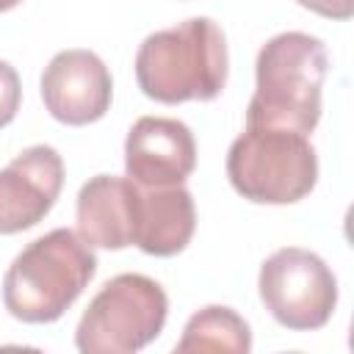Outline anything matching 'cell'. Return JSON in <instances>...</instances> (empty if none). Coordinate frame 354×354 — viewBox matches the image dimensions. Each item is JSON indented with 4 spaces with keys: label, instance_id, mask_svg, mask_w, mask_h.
I'll list each match as a JSON object with an SVG mask.
<instances>
[{
    "label": "cell",
    "instance_id": "cell-14",
    "mask_svg": "<svg viewBox=\"0 0 354 354\" xmlns=\"http://www.w3.org/2000/svg\"><path fill=\"white\" fill-rule=\"evenodd\" d=\"M296 3L326 19H351L354 14V0H296Z\"/></svg>",
    "mask_w": 354,
    "mask_h": 354
},
{
    "label": "cell",
    "instance_id": "cell-13",
    "mask_svg": "<svg viewBox=\"0 0 354 354\" xmlns=\"http://www.w3.org/2000/svg\"><path fill=\"white\" fill-rule=\"evenodd\" d=\"M22 102V83L17 69L0 58V127L11 124Z\"/></svg>",
    "mask_w": 354,
    "mask_h": 354
},
{
    "label": "cell",
    "instance_id": "cell-8",
    "mask_svg": "<svg viewBox=\"0 0 354 354\" xmlns=\"http://www.w3.org/2000/svg\"><path fill=\"white\" fill-rule=\"evenodd\" d=\"M64 188V160L55 147L33 144L0 169V235L36 227Z\"/></svg>",
    "mask_w": 354,
    "mask_h": 354
},
{
    "label": "cell",
    "instance_id": "cell-10",
    "mask_svg": "<svg viewBox=\"0 0 354 354\" xmlns=\"http://www.w3.org/2000/svg\"><path fill=\"white\" fill-rule=\"evenodd\" d=\"M196 230L194 196L183 185H138L133 207V246L152 257L180 254Z\"/></svg>",
    "mask_w": 354,
    "mask_h": 354
},
{
    "label": "cell",
    "instance_id": "cell-7",
    "mask_svg": "<svg viewBox=\"0 0 354 354\" xmlns=\"http://www.w3.org/2000/svg\"><path fill=\"white\" fill-rule=\"evenodd\" d=\"M41 100L61 124L83 127L102 119L113 100V80L91 50H61L41 72Z\"/></svg>",
    "mask_w": 354,
    "mask_h": 354
},
{
    "label": "cell",
    "instance_id": "cell-6",
    "mask_svg": "<svg viewBox=\"0 0 354 354\" xmlns=\"http://www.w3.org/2000/svg\"><path fill=\"white\" fill-rule=\"evenodd\" d=\"M260 301L290 332H313L329 324L337 307V279L310 249L285 246L268 254L257 277Z\"/></svg>",
    "mask_w": 354,
    "mask_h": 354
},
{
    "label": "cell",
    "instance_id": "cell-3",
    "mask_svg": "<svg viewBox=\"0 0 354 354\" xmlns=\"http://www.w3.org/2000/svg\"><path fill=\"white\" fill-rule=\"evenodd\" d=\"M97 274V254L72 230L58 227L30 241L3 277V304L25 324L58 321Z\"/></svg>",
    "mask_w": 354,
    "mask_h": 354
},
{
    "label": "cell",
    "instance_id": "cell-4",
    "mask_svg": "<svg viewBox=\"0 0 354 354\" xmlns=\"http://www.w3.org/2000/svg\"><path fill=\"white\" fill-rule=\"evenodd\" d=\"M230 185L257 205H293L318 183V155L307 136L279 127H249L227 152Z\"/></svg>",
    "mask_w": 354,
    "mask_h": 354
},
{
    "label": "cell",
    "instance_id": "cell-2",
    "mask_svg": "<svg viewBox=\"0 0 354 354\" xmlns=\"http://www.w3.org/2000/svg\"><path fill=\"white\" fill-rule=\"evenodd\" d=\"M230 69L224 30L210 17H191L149 33L136 53L138 88L163 105L210 102L224 91Z\"/></svg>",
    "mask_w": 354,
    "mask_h": 354
},
{
    "label": "cell",
    "instance_id": "cell-15",
    "mask_svg": "<svg viewBox=\"0 0 354 354\" xmlns=\"http://www.w3.org/2000/svg\"><path fill=\"white\" fill-rule=\"evenodd\" d=\"M22 0H0V11H11L14 6H19Z\"/></svg>",
    "mask_w": 354,
    "mask_h": 354
},
{
    "label": "cell",
    "instance_id": "cell-5",
    "mask_svg": "<svg viewBox=\"0 0 354 354\" xmlns=\"http://www.w3.org/2000/svg\"><path fill=\"white\" fill-rule=\"evenodd\" d=\"M166 290L144 274L111 277L83 310L75 346L83 354H133L149 346L166 324Z\"/></svg>",
    "mask_w": 354,
    "mask_h": 354
},
{
    "label": "cell",
    "instance_id": "cell-11",
    "mask_svg": "<svg viewBox=\"0 0 354 354\" xmlns=\"http://www.w3.org/2000/svg\"><path fill=\"white\" fill-rule=\"evenodd\" d=\"M138 183L116 174H97L77 191V235L91 249L133 246V207Z\"/></svg>",
    "mask_w": 354,
    "mask_h": 354
},
{
    "label": "cell",
    "instance_id": "cell-12",
    "mask_svg": "<svg viewBox=\"0 0 354 354\" xmlns=\"http://www.w3.org/2000/svg\"><path fill=\"white\" fill-rule=\"evenodd\" d=\"M252 348L249 324L224 304H207L185 321L183 337L174 343V351H227V354H246Z\"/></svg>",
    "mask_w": 354,
    "mask_h": 354
},
{
    "label": "cell",
    "instance_id": "cell-9",
    "mask_svg": "<svg viewBox=\"0 0 354 354\" xmlns=\"http://www.w3.org/2000/svg\"><path fill=\"white\" fill-rule=\"evenodd\" d=\"M196 166V141L185 122L141 116L124 138V171L147 188L183 185Z\"/></svg>",
    "mask_w": 354,
    "mask_h": 354
},
{
    "label": "cell",
    "instance_id": "cell-1",
    "mask_svg": "<svg viewBox=\"0 0 354 354\" xmlns=\"http://www.w3.org/2000/svg\"><path fill=\"white\" fill-rule=\"evenodd\" d=\"M329 69L326 44L301 30L271 36L254 61L249 127H279L310 136L321 119V88Z\"/></svg>",
    "mask_w": 354,
    "mask_h": 354
}]
</instances>
